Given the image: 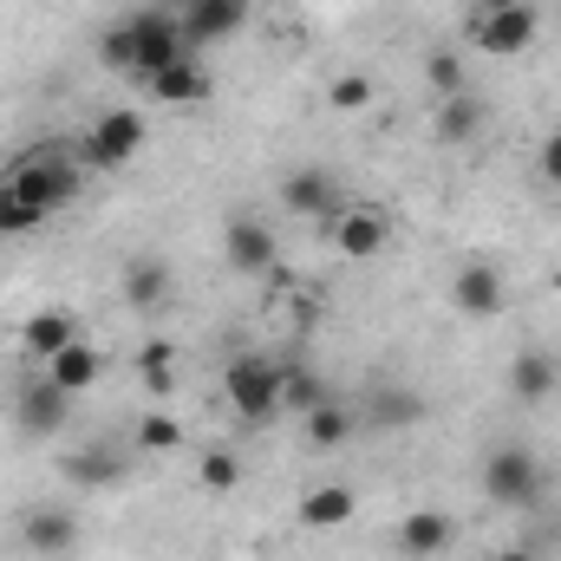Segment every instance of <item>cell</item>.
Returning a JSON list of instances; mask_svg holds the SVG:
<instances>
[{
    "mask_svg": "<svg viewBox=\"0 0 561 561\" xmlns=\"http://www.w3.org/2000/svg\"><path fill=\"white\" fill-rule=\"evenodd\" d=\"M79 542H85V529H79V516L66 503H39V510L20 516V549L26 556L66 561V556H79Z\"/></svg>",
    "mask_w": 561,
    "mask_h": 561,
    "instance_id": "7",
    "label": "cell"
},
{
    "mask_svg": "<svg viewBox=\"0 0 561 561\" xmlns=\"http://www.w3.org/2000/svg\"><path fill=\"white\" fill-rule=\"evenodd\" d=\"M125 20H131V39H138V72H131V79H144V85H150L163 66H176V59L190 53L170 7H144V13H125Z\"/></svg>",
    "mask_w": 561,
    "mask_h": 561,
    "instance_id": "5",
    "label": "cell"
},
{
    "mask_svg": "<svg viewBox=\"0 0 561 561\" xmlns=\"http://www.w3.org/2000/svg\"><path fill=\"white\" fill-rule=\"evenodd\" d=\"M222 392H229V412L249 424H268L280 412V366L268 353H242L222 366Z\"/></svg>",
    "mask_w": 561,
    "mask_h": 561,
    "instance_id": "1",
    "label": "cell"
},
{
    "mask_svg": "<svg viewBox=\"0 0 561 561\" xmlns=\"http://www.w3.org/2000/svg\"><path fill=\"white\" fill-rule=\"evenodd\" d=\"M327 105H333V112H366V105H373V79H366V72H333Z\"/></svg>",
    "mask_w": 561,
    "mask_h": 561,
    "instance_id": "30",
    "label": "cell"
},
{
    "mask_svg": "<svg viewBox=\"0 0 561 561\" xmlns=\"http://www.w3.org/2000/svg\"><path fill=\"white\" fill-rule=\"evenodd\" d=\"M450 542H457V516H444V510H412V516L392 529V549L405 561H437Z\"/></svg>",
    "mask_w": 561,
    "mask_h": 561,
    "instance_id": "13",
    "label": "cell"
},
{
    "mask_svg": "<svg viewBox=\"0 0 561 561\" xmlns=\"http://www.w3.org/2000/svg\"><path fill=\"white\" fill-rule=\"evenodd\" d=\"M483 490H490V503L523 510V503H536V490H542V463H536L523 444H503V450L483 457Z\"/></svg>",
    "mask_w": 561,
    "mask_h": 561,
    "instance_id": "6",
    "label": "cell"
},
{
    "mask_svg": "<svg viewBox=\"0 0 561 561\" xmlns=\"http://www.w3.org/2000/svg\"><path fill=\"white\" fill-rule=\"evenodd\" d=\"M222 262L236 268V275H268L280 262V242L268 222H255V216H236V222H222Z\"/></svg>",
    "mask_w": 561,
    "mask_h": 561,
    "instance_id": "12",
    "label": "cell"
},
{
    "mask_svg": "<svg viewBox=\"0 0 561 561\" xmlns=\"http://www.w3.org/2000/svg\"><path fill=\"white\" fill-rule=\"evenodd\" d=\"M138 150H144L138 112H99V118L85 125V163H99V170H118V163H131Z\"/></svg>",
    "mask_w": 561,
    "mask_h": 561,
    "instance_id": "11",
    "label": "cell"
},
{
    "mask_svg": "<svg viewBox=\"0 0 561 561\" xmlns=\"http://www.w3.org/2000/svg\"><path fill=\"white\" fill-rule=\"evenodd\" d=\"M72 340H79V320H72L66 307H39V313L20 320V353H33V359H53V353H66Z\"/></svg>",
    "mask_w": 561,
    "mask_h": 561,
    "instance_id": "19",
    "label": "cell"
},
{
    "mask_svg": "<svg viewBox=\"0 0 561 561\" xmlns=\"http://www.w3.org/2000/svg\"><path fill=\"white\" fill-rule=\"evenodd\" d=\"M176 444H183V424L170 419V412H150L138 424V450H150V457H170Z\"/></svg>",
    "mask_w": 561,
    "mask_h": 561,
    "instance_id": "32",
    "label": "cell"
},
{
    "mask_svg": "<svg viewBox=\"0 0 561 561\" xmlns=\"http://www.w3.org/2000/svg\"><path fill=\"white\" fill-rule=\"evenodd\" d=\"M46 379H53V386H66V392L79 399V392H92V386L105 379V359H99L85 340H72L66 353H53V359H46Z\"/></svg>",
    "mask_w": 561,
    "mask_h": 561,
    "instance_id": "21",
    "label": "cell"
},
{
    "mask_svg": "<svg viewBox=\"0 0 561 561\" xmlns=\"http://www.w3.org/2000/svg\"><path fill=\"white\" fill-rule=\"evenodd\" d=\"M327 242H333L346 262H373V255L392 249V216H386V209H340V216L327 222Z\"/></svg>",
    "mask_w": 561,
    "mask_h": 561,
    "instance_id": "10",
    "label": "cell"
},
{
    "mask_svg": "<svg viewBox=\"0 0 561 561\" xmlns=\"http://www.w3.org/2000/svg\"><path fill=\"white\" fill-rule=\"evenodd\" d=\"M163 300H170V262H163V255L125 262V307L150 313V307H163Z\"/></svg>",
    "mask_w": 561,
    "mask_h": 561,
    "instance_id": "23",
    "label": "cell"
},
{
    "mask_svg": "<svg viewBox=\"0 0 561 561\" xmlns=\"http://www.w3.org/2000/svg\"><path fill=\"white\" fill-rule=\"evenodd\" d=\"M483 125H490V105H483L477 92H450V99H437V112H431V138L437 144H470Z\"/></svg>",
    "mask_w": 561,
    "mask_h": 561,
    "instance_id": "17",
    "label": "cell"
},
{
    "mask_svg": "<svg viewBox=\"0 0 561 561\" xmlns=\"http://www.w3.org/2000/svg\"><path fill=\"white\" fill-rule=\"evenodd\" d=\"M196 483H203L209 496H229V490L242 483V457H236V450H203V463H196Z\"/></svg>",
    "mask_w": 561,
    "mask_h": 561,
    "instance_id": "28",
    "label": "cell"
},
{
    "mask_svg": "<svg viewBox=\"0 0 561 561\" xmlns=\"http://www.w3.org/2000/svg\"><path fill=\"white\" fill-rule=\"evenodd\" d=\"M503 300H510V287H503V275L490 262H470V268H457V280H450V307L470 313V320H496Z\"/></svg>",
    "mask_w": 561,
    "mask_h": 561,
    "instance_id": "14",
    "label": "cell"
},
{
    "mask_svg": "<svg viewBox=\"0 0 561 561\" xmlns=\"http://www.w3.org/2000/svg\"><path fill=\"white\" fill-rule=\"evenodd\" d=\"M300 431H307V444H313V450H340V444H353L359 412H353L346 399H327V405H313V412L300 419Z\"/></svg>",
    "mask_w": 561,
    "mask_h": 561,
    "instance_id": "22",
    "label": "cell"
},
{
    "mask_svg": "<svg viewBox=\"0 0 561 561\" xmlns=\"http://www.w3.org/2000/svg\"><path fill=\"white\" fill-rule=\"evenodd\" d=\"M556 386H561V359L556 353L523 346V353L510 359V399H516V405H542V399H556Z\"/></svg>",
    "mask_w": 561,
    "mask_h": 561,
    "instance_id": "15",
    "label": "cell"
},
{
    "mask_svg": "<svg viewBox=\"0 0 561 561\" xmlns=\"http://www.w3.org/2000/svg\"><path fill=\"white\" fill-rule=\"evenodd\" d=\"M373 419L386 424V431H405V424L424 419V399L405 392V386H379V392H373Z\"/></svg>",
    "mask_w": 561,
    "mask_h": 561,
    "instance_id": "26",
    "label": "cell"
},
{
    "mask_svg": "<svg viewBox=\"0 0 561 561\" xmlns=\"http://www.w3.org/2000/svg\"><path fill=\"white\" fill-rule=\"evenodd\" d=\"M536 33H542V13H536L529 0H516V7H503V13H477V20H470V46H477V53H490V59H516V53H529V46H536Z\"/></svg>",
    "mask_w": 561,
    "mask_h": 561,
    "instance_id": "4",
    "label": "cell"
},
{
    "mask_svg": "<svg viewBox=\"0 0 561 561\" xmlns=\"http://www.w3.org/2000/svg\"><path fill=\"white\" fill-rule=\"evenodd\" d=\"M503 7H516V0H477V13H503Z\"/></svg>",
    "mask_w": 561,
    "mask_h": 561,
    "instance_id": "35",
    "label": "cell"
},
{
    "mask_svg": "<svg viewBox=\"0 0 561 561\" xmlns=\"http://www.w3.org/2000/svg\"><path fill=\"white\" fill-rule=\"evenodd\" d=\"M490 561H536V556H529V549H496Z\"/></svg>",
    "mask_w": 561,
    "mask_h": 561,
    "instance_id": "34",
    "label": "cell"
},
{
    "mask_svg": "<svg viewBox=\"0 0 561 561\" xmlns=\"http://www.w3.org/2000/svg\"><path fill=\"white\" fill-rule=\"evenodd\" d=\"M99 66L105 72H138V39H131V20H112L99 33Z\"/></svg>",
    "mask_w": 561,
    "mask_h": 561,
    "instance_id": "27",
    "label": "cell"
},
{
    "mask_svg": "<svg viewBox=\"0 0 561 561\" xmlns=\"http://www.w3.org/2000/svg\"><path fill=\"white\" fill-rule=\"evenodd\" d=\"M353 510H359V496H353L346 483H313L294 516H300V529H346Z\"/></svg>",
    "mask_w": 561,
    "mask_h": 561,
    "instance_id": "20",
    "label": "cell"
},
{
    "mask_svg": "<svg viewBox=\"0 0 561 561\" xmlns=\"http://www.w3.org/2000/svg\"><path fill=\"white\" fill-rule=\"evenodd\" d=\"M66 419H72V392L53 386L46 373L26 379V386H13V424H20V437H59Z\"/></svg>",
    "mask_w": 561,
    "mask_h": 561,
    "instance_id": "8",
    "label": "cell"
},
{
    "mask_svg": "<svg viewBox=\"0 0 561 561\" xmlns=\"http://www.w3.org/2000/svg\"><path fill=\"white\" fill-rule=\"evenodd\" d=\"M209 92H216V79L203 72V59H196V53H183L176 66H163V72L150 79V99H157V105H203Z\"/></svg>",
    "mask_w": 561,
    "mask_h": 561,
    "instance_id": "18",
    "label": "cell"
},
{
    "mask_svg": "<svg viewBox=\"0 0 561 561\" xmlns=\"http://www.w3.org/2000/svg\"><path fill=\"white\" fill-rule=\"evenodd\" d=\"M39 222H46V209H39V203H26V196L0 190V236H33Z\"/></svg>",
    "mask_w": 561,
    "mask_h": 561,
    "instance_id": "31",
    "label": "cell"
},
{
    "mask_svg": "<svg viewBox=\"0 0 561 561\" xmlns=\"http://www.w3.org/2000/svg\"><path fill=\"white\" fill-rule=\"evenodd\" d=\"M138 379L150 399H176V340H150L138 353Z\"/></svg>",
    "mask_w": 561,
    "mask_h": 561,
    "instance_id": "24",
    "label": "cell"
},
{
    "mask_svg": "<svg viewBox=\"0 0 561 561\" xmlns=\"http://www.w3.org/2000/svg\"><path fill=\"white\" fill-rule=\"evenodd\" d=\"M59 477H66L72 490H112V483L125 477V457H118L112 444H72V450L59 457Z\"/></svg>",
    "mask_w": 561,
    "mask_h": 561,
    "instance_id": "16",
    "label": "cell"
},
{
    "mask_svg": "<svg viewBox=\"0 0 561 561\" xmlns=\"http://www.w3.org/2000/svg\"><path fill=\"white\" fill-rule=\"evenodd\" d=\"M79 163L72 157H59V150H39V157H20L13 170H7V183L0 190H13V196H26V203H39L46 216L59 209V203H72L79 196Z\"/></svg>",
    "mask_w": 561,
    "mask_h": 561,
    "instance_id": "2",
    "label": "cell"
},
{
    "mask_svg": "<svg viewBox=\"0 0 561 561\" xmlns=\"http://www.w3.org/2000/svg\"><path fill=\"white\" fill-rule=\"evenodd\" d=\"M536 176H542L549 190H561V131L542 138V150H536Z\"/></svg>",
    "mask_w": 561,
    "mask_h": 561,
    "instance_id": "33",
    "label": "cell"
},
{
    "mask_svg": "<svg viewBox=\"0 0 561 561\" xmlns=\"http://www.w3.org/2000/svg\"><path fill=\"white\" fill-rule=\"evenodd\" d=\"M327 399H333V386H327L313 366H280V412L294 405V412L307 419V412H313V405H327Z\"/></svg>",
    "mask_w": 561,
    "mask_h": 561,
    "instance_id": "25",
    "label": "cell"
},
{
    "mask_svg": "<svg viewBox=\"0 0 561 561\" xmlns=\"http://www.w3.org/2000/svg\"><path fill=\"white\" fill-rule=\"evenodd\" d=\"M170 13H176V26H183V46L203 53V46H216V39H236V33L255 20V0H176Z\"/></svg>",
    "mask_w": 561,
    "mask_h": 561,
    "instance_id": "3",
    "label": "cell"
},
{
    "mask_svg": "<svg viewBox=\"0 0 561 561\" xmlns=\"http://www.w3.org/2000/svg\"><path fill=\"white\" fill-rule=\"evenodd\" d=\"M280 209L287 216H307V222H333L346 203H340V176L320 170V163H300L280 176Z\"/></svg>",
    "mask_w": 561,
    "mask_h": 561,
    "instance_id": "9",
    "label": "cell"
},
{
    "mask_svg": "<svg viewBox=\"0 0 561 561\" xmlns=\"http://www.w3.org/2000/svg\"><path fill=\"white\" fill-rule=\"evenodd\" d=\"M424 85H431V99L470 92V85H463V59H457V53H431V59H424Z\"/></svg>",
    "mask_w": 561,
    "mask_h": 561,
    "instance_id": "29",
    "label": "cell"
}]
</instances>
